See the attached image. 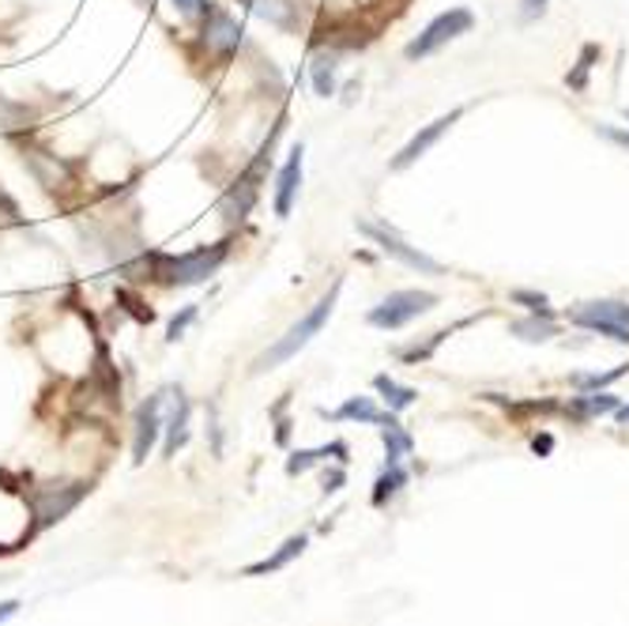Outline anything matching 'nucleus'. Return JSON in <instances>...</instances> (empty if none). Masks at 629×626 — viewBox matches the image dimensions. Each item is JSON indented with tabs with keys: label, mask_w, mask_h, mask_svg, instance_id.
Masks as SVG:
<instances>
[{
	"label": "nucleus",
	"mask_w": 629,
	"mask_h": 626,
	"mask_svg": "<svg viewBox=\"0 0 629 626\" xmlns=\"http://www.w3.org/2000/svg\"><path fill=\"white\" fill-rule=\"evenodd\" d=\"M339 291H343V279H336V283L328 287V294H321L317 302H313V310L310 313H302L299 321H294L291 328H287L283 336H279L271 348L260 355L257 362H253V370H276V367H283L287 359H294L305 344L313 340V336L321 333V328L328 325V317L336 313V302H339Z\"/></svg>",
	"instance_id": "nucleus-1"
},
{
	"label": "nucleus",
	"mask_w": 629,
	"mask_h": 626,
	"mask_svg": "<svg viewBox=\"0 0 629 626\" xmlns=\"http://www.w3.org/2000/svg\"><path fill=\"white\" fill-rule=\"evenodd\" d=\"M231 257V242L200 245L182 257H155V279L166 287H193L203 283L208 276H216L223 268V260Z\"/></svg>",
	"instance_id": "nucleus-2"
},
{
	"label": "nucleus",
	"mask_w": 629,
	"mask_h": 626,
	"mask_svg": "<svg viewBox=\"0 0 629 626\" xmlns=\"http://www.w3.org/2000/svg\"><path fill=\"white\" fill-rule=\"evenodd\" d=\"M471 31H475V12H471V8H464V4H456V8H449V12L433 15L427 27H422L419 35L404 46V57H407V61H427V57H433L438 49H445L449 42L471 35Z\"/></svg>",
	"instance_id": "nucleus-3"
},
{
	"label": "nucleus",
	"mask_w": 629,
	"mask_h": 626,
	"mask_svg": "<svg viewBox=\"0 0 629 626\" xmlns=\"http://www.w3.org/2000/svg\"><path fill=\"white\" fill-rule=\"evenodd\" d=\"M438 302L441 299L427 291V287H404V291L385 294L377 306L365 313V321H370V328H381V333H396V328L411 325V321L427 317L430 310H438Z\"/></svg>",
	"instance_id": "nucleus-4"
},
{
	"label": "nucleus",
	"mask_w": 629,
	"mask_h": 626,
	"mask_svg": "<svg viewBox=\"0 0 629 626\" xmlns=\"http://www.w3.org/2000/svg\"><path fill=\"white\" fill-rule=\"evenodd\" d=\"M359 231L377 245L381 253H385L388 260H396V265L411 268V273L419 276H445V265L441 260H433L430 253H422L419 245H411L404 239V234L396 231V227L388 223H373V219H359Z\"/></svg>",
	"instance_id": "nucleus-5"
},
{
	"label": "nucleus",
	"mask_w": 629,
	"mask_h": 626,
	"mask_svg": "<svg viewBox=\"0 0 629 626\" xmlns=\"http://www.w3.org/2000/svg\"><path fill=\"white\" fill-rule=\"evenodd\" d=\"M464 114H467V106H453V109H449V114H441V117H433L430 125H422V129L415 132V137L407 140L404 148H399L396 155H393V163H388V171H407V166H415V163H419V159L427 155L430 148H438L445 132H453V125L461 121Z\"/></svg>",
	"instance_id": "nucleus-6"
},
{
	"label": "nucleus",
	"mask_w": 629,
	"mask_h": 626,
	"mask_svg": "<svg viewBox=\"0 0 629 626\" xmlns=\"http://www.w3.org/2000/svg\"><path fill=\"white\" fill-rule=\"evenodd\" d=\"M242 23L234 20L226 8L211 4V12L200 20V42L203 49H208L211 57H219V61H231V57L237 54V46H242Z\"/></svg>",
	"instance_id": "nucleus-7"
},
{
	"label": "nucleus",
	"mask_w": 629,
	"mask_h": 626,
	"mask_svg": "<svg viewBox=\"0 0 629 626\" xmlns=\"http://www.w3.org/2000/svg\"><path fill=\"white\" fill-rule=\"evenodd\" d=\"M302 166H305V151H302V143H299V148L287 155V163L279 166V174H276V193H271V200H276V216L279 219L291 216L294 200H299V193H302Z\"/></svg>",
	"instance_id": "nucleus-8"
},
{
	"label": "nucleus",
	"mask_w": 629,
	"mask_h": 626,
	"mask_svg": "<svg viewBox=\"0 0 629 626\" xmlns=\"http://www.w3.org/2000/svg\"><path fill=\"white\" fill-rule=\"evenodd\" d=\"M170 389H163V393L148 396V401L140 404V411H136V442H132V453L136 461H143V456L151 453V445H155L159 438V422H163V404H166Z\"/></svg>",
	"instance_id": "nucleus-9"
},
{
	"label": "nucleus",
	"mask_w": 629,
	"mask_h": 626,
	"mask_svg": "<svg viewBox=\"0 0 629 626\" xmlns=\"http://www.w3.org/2000/svg\"><path fill=\"white\" fill-rule=\"evenodd\" d=\"M339 61H343V54H339L336 46H325L313 54L310 61V83H313V95L317 98H331L339 88Z\"/></svg>",
	"instance_id": "nucleus-10"
},
{
	"label": "nucleus",
	"mask_w": 629,
	"mask_h": 626,
	"mask_svg": "<svg viewBox=\"0 0 629 626\" xmlns=\"http://www.w3.org/2000/svg\"><path fill=\"white\" fill-rule=\"evenodd\" d=\"M253 8V15H260L265 23L279 31H299L302 27V8L299 0H245Z\"/></svg>",
	"instance_id": "nucleus-11"
},
{
	"label": "nucleus",
	"mask_w": 629,
	"mask_h": 626,
	"mask_svg": "<svg viewBox=\"0 0 629 626\" xmlns=\"http://www.w3.org/2000/svg\"><path fill=\"white\" fill-rule=\"evenodd\" d=\"M509 336L524 344H547L558 336V313H524L509 325Z\"/></svg>",
	"instance_id": "nucleus-12"
},
{
	"label": "nucleus",
	"mask_w": 629,
	"mask_h": 626,
	"mask_svg": "<svg viewBox=\"0 0 629 626\" xmlns=\"http://www.w3.org/2000/svg\"><path fill=\"white\" fill-rule=\"evenodd\" d=\"M569 325H576V321H615V325H629V302L622 299H592V302H576L573 310L566 313Z\"/></svg>",
	"instance_id": "nucleus-13"
},
{
	"label": "nucleus",
	"mask_w": 629,
	"mask_h": 626,
	"mask_svg": "<svg viewBox=\"0 0 629 626\" xmlns=\"http://www.w3.org/2000/svg\"><path fill=\"white\" fill-rule=\"evenodd\" d=\"M373 385H377L381 401L388 404V411H407L415 401H419V389L399 385L396 378H388V374H377V378H373Z\"/></svg>",
	"instance_id": "nucleus-14"
},
{
	"label": "nucleus",
	"mask_w": 629,
	"mask_h": 626,
	"mask_svg": "<svg viewBox=\"0 0 629 626\" xmlns=\"http://www.w3.org/2000/svg\"><path fill=\"white\" fill-rule=\"evenodd\" d=\"M381 438H385V453H388V464H399L407 453L415 450V438L407 434L404 427H399V419L385 416L381 419Z\"/></svg>",
	"instance_id": "nucleus-15"
},
{
	"label": "nucleus",
	"mask_w": 629,
	"mask_h": 626,
	"mask_svg": "<svg viewBox=\"0 0 629 626\" xmlns=\"http://www.w3.org/2000/svg\"><path fill=\"white\" fill-rule=\"evenodd\" d=\"M331 419L373 422V427H381V419H385V411H381L377 404L370 401V396H351V401H347L343 408H336V411H331Z\"/></svg>",
	"instance_id": "nucleus-16"
},
{
	"label": "nucleus",
	"mask_w": 629,
	"mask_h": 626,
	"mask_svg": "<svg viewBox=\"0 0 629 626\" xmlns=\"http://www.w3.org/2000/svg\"><path fill=\"white\" fill-rule=\"evenodd\" d=\"M576 416L589 419V416H607V411H618V396L599 389V393H581L576 396Z\"/></svg>",
	"instance_id": "nucleus-17"
},
{
	"label": "nucleus",
	"mask_w": 629,
	"mask_h": 626,
	"mask_svg": "<svg viewBox=\"0 0 629 626\" xmlns=\"http://www.w3.org/2000/svg\"><path fill=\"white\" fill-rule=\"evenodd\" d=\"M626 374H629V362H618V367L607 370V374H573L569 378V385H573L576 393H599V389L615 385L618 378H626Z\"/></svg>",
	"instance_id": "nucleus-18"
},
{
	"label": "nucleus",
	"mask_w": 629,
	"mask_h": 626,
	"mask_svg": "<svg viewBox=\"0 0 629 626\" xmlns=\"http://www.w3.org/2000/svg\"><path fill=\"white\" fill-rule=\"evenodd\" d=\"M302 552H305V536H294V540H287V544L279 547L276 555L265 558V563H257V566H249L245 573H249V578H257V573H271V570H279V566L291 563L294 555H302Z\"/></svg>",
	"instance_id": "nucleus-19"
},
{
	"label": "nucleus",
	"mask_w": 629,
	"mask_h": 626,
	"mask_svg": "<svg viewBox=\"0 0 629 626\" xmlns=\"http://www.w3.org/2000/svg\"><path fill=\"white\" fill-rule=\"evenodd\" d=\"M596 61H599V46H596V42H589V46L581 49V57H576L573 72H566L569 91H584V88H589V72H592V65H596Z\"/></svg>",
	"instance_id": "nucleus-20"
},
{
	"label": "nucleus",
	"mask_w": 629,
	"mask_h": 626,
	"mask_svg": "<svg viewBox=\"0 0 629 626\" xmlns=\"http://www.w3.org/2000/svg\"><path fill=\"white\" fill-rule=\"evenodd\" d=\"M185 422H189V401L182 396V389H174V416H170L166 453H177V445L185 442Z\"/></svg>",
	"instance_id": "nucleus-21"
},
{
	"label": "nucleus",
	"mask_w": 629,
	"mask_h": 626,
	"mask_svg": "<svg viewBox=\"0 0 629 626\" xmlns=\"http://www.w3.org/2000/svg\"><path fill=\"white\" fill-rule=\"evenodd\" d=\"M509 302H513V306H524L528 313H555L547 294L532 291V287H513V291H509Z\"/></svg>",
	"instance_id": "nucleus-22"
},
{
	"label": "nucleus",
	"mask_w": 629,
	"mask_h": 626,
	"mask_svg": "<svg viewBox=\"0 0 629 626\" xmlns=\"http://www.w3.org/2000/svg\"><path fill=\"white\" fill-rule=\"evenodd\" d=\"M576 328H584V333H596V336H607V340L615 344H629V325H615V321H576Z\"/></svg>",
	"instance_id": "nucleus-23"
},
{
	"label": "nucleus",
	"mask_w": 629,
	"mask_h": 626,
	"mask_svg": "<svg viewBox=\"0 0 629 626\" xmlns=\"http://www.w3.org/2000/svg\"><path fill=\"white\" fill-rule=\"evenodd\" d=\"M404 484H407V472L399 468V464H388V472L377 479V490H373V502L381 506V502H385V498H393Z\"/></svg>",
	"instance_id": "nucleus-24"
},
{
	"label": "nucleus",
	"mask_w": 629,
	"mask_h": 626,
	"mask_svg": "<svg viewBox=\"0 0 629 626\" xmlns=\"http://www.w3.org/2000/svg\"><path fill=\"white\" fill-rule=\"evenodd\" d=\"M547 12H550V0H521V4H516V15H521L524 27H528V23H539Z\"/></svg>",
	"instance_id": "nucleus-25"
},
{
	"label": "nucleus",
	"mask_w": 629,
	"mask_h": 626,
	"mask_svg": "<svg viewBox=\"0 0 629 626\" xmlns=\"http://www.w3.org/2000/svg\"><path fill=\"white\" fill-rule=\"evenodd\" d=\"M197 313H200V306H185L182 313H177L174 321H170V328H166V340L174 344V340H182L185 336V328L193 325V321H197Z\"/></svg>",
	"instance_id": "nucleus-26"
},
{
	"label": "nucleus",
	"mask_w": 629,
	"mask_h": 626,
	"mask_svg": "<svg viewBox=\"0 0 629 626\" xmlns=\"http://www.w3.org/2000/svg\"><path fill=\"white\" fill-rule=\"evenodd\" d=\"M596 132L607 143H615V148L629 151V129H626V125H596Z\"/></svg>",
	"instance_id": "nucleus-27"
},
{
	"label": "nucleus",
	"mask_w": 629,
	"mask_h": 626,
	"mask_svg": "<svg viewBox=\"0 0 629 626\" xmlns=\"http://www.w3.org/2000/svg\"><path fill=\"white\" fill-rule=\"evenodd\" d=\"M174 4L185 20H203V15L211 12V0H174Z\"/></svg>",
	"instance_id": "nucleus-28"
},
{
	"label": "nucleus",
	"mask_w": 629,
	"mask_h": 626,
	"mask_svg": "<svg viewBox=\"0 0 629 626\" xmlns=\"http://www.w3.org/2000/svg\"><path fill=\"white\" fill-rule=\"evenodd\" d=\"M15 612H20V604H15V600H8V604H0V623H8Z\"/></svg>",
	"instance_id": "nucleus-29"
},
{
	"label": "nucleus",
	"mask_w": 629,
	"mask_h": 626,
	"mask_svg": "<svg viewBox=\"0 0 629 626\" xmlns=\"http://www.w3.org/2000/svg\"><path fill=\"white\" fill-rule=\"evenodd\" d=\"M532 445H535V453H547V450H550V445H555V442H550V438H547V434H543V438H535V442H532Z\"/></svg>",
	"instance_id": "nucleus-30"
},
{
	"label": "nucleus",
	"mask_w": 629,
	"mask_h": 626,
	"mask_svg": "<svg viewBox=\"0 0 629 626\" xmlns=\"http://www.w3.org/2000/svg\"><path fill=\"white\" fill-rule=\"evenodd\" d=\"M615 416H618V422H622V427H629V404H618Z\"/></svg>",
	"instance_id": "nucleus-31"
},
{
	"label": "nucleus",
	"mask_w": 629,
	"mask_h": 626,
	"mask_svg": "<svg viewBox=\"0 0 629 626\" xmlns=\"http://www.w3.org/2000/svg\"><path fill=\"white\" fill-rule=\"evenodd\" d=\"M622 114H626V121H629V106H626V109H622Z\"/></svg>",
	"instance_id": "nucleus-32"
}]
</instances>
